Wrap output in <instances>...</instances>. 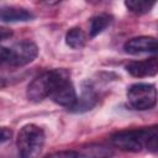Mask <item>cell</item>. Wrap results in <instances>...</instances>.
Listing matches in <instances>:
<instances>
[{
  "instance_id": "1",
  "label": "cell",
  "mask_w": 158,
  "mask_h": 158,
  "mask_svg": "<svg viewBox=\"0 0 158 158\" xmlns=\"http://www.w3.org/2000/svg\"><path fill=\"white\" fill-rule=\"evenodd\" d=\"M157 139L158 135L156 126L137 130H122L115 132L110 137L112 146L126 152H139L142 148L156 152L158 147Z\"/></svg>"
},
{
  "instance_id": "2",
  "label": "cell",
  "mask_w": 158,
  "mask_h": 158,
  "mask_svg": "<svg viewBox=\"0 0 158 158\" xmlns=\"http://www.w3.org/2000/svg\"><path fill=\"white\" fill-rule=\"evenodd\" d=\"M69 73L65 69H54V70H47L37 75L27 86L26 95L30 101L40 102L48 98L57 85V83Z\"/></svg>"
},
{
  "instance_id": "3",
  "label": "cell",
  "mask_w": 158,
  "mask_h": 158,
  "mask_svg": "<svg viewBox=\"0 0 158 158\" xmlns=\"http://www.w3.org/2000/svg\"><path fill=\"white\" fill-rule=\"evenodd\" d=\"M44 132L41 127L33 123L25 125L20 130L16 139L20 156L25 158L38 156L44 144Z\"/></svg>"
},
{
  "instance_id": "4",
  "label": "cell",
  "mask_w": 158,
  "mask_h": 158,
  "mask_svg": "<svg viewBox=\"0 0 158 158\" xmlns=\"http://www.w3.org/2000/svg\"><path fill=\"white\" fill-rule=\"evenodd\" d=\"M127 101L135 110H149L156 106L157 90L153 84L137 83L128 88Z\"/></svg>"
},
{
  "instance_id": "5",
  "label": "cell",
  "mask_w": 158,
  "mask_h": 158,
  "mask_svg": "<svg viewBox=\"0 0 158 158\" xmlns=\"http://www.w3.org/2000/svg\"><path fill=\"white\" fill-rule=\"evenodd\" d=\"M38 54L37 46L31 41H22L10 48V67H23L35 60Z\"/></svg>"
},
{
  "instance_id": "6",
  "label": "cell",
  "mask_w": 158,
  "mask_h": 158,
  "mask_svg": "<svg viewBox=\"0 0 158 158\" xmlns=\"http://www.w3.org/2000/svg\"><path fill=\"white\" fill-rule=\"evenodd\" d=\"M49 98L58 105L72 109L77 101V93L73 83L69 80V74L64 75L52 90Z\"/></svg>"
},
{
  "instance_id": "7",
  "label": "cell",
  "mask_w": 158,
  "mask_h": 158,
  "mask_svg": "<svg viewBox=\"0 0 158 158\" xmlns=\"http://www.w3.org/2000/svg\"><path fill=\"white\" fill-rule=\"evenodd\" d=\"M123 49L128 54H141V53H154L157 51V41L151 36H139L128 40Z\"/></svg>"
},
{
  "instance_id": "8",
  "label": "cell",
  "mask_w": 158,
  "mask_h": 158,
  "mask_svg": "<svg viewBox=\"0 0 158 158\" xmlns=\"http://www.w3.org/2000/svg\"><path fill=\"white\" fill-rule=\"evenodd\" d=\"M126 70L136 78L153 77L158 72V60L157 57H152L144 60H135L130 62L126 65Z\"/></svg>"
},
{
  "instance_id": "9",
  "label": "cell",
  "mask_w": 158,
  "mask_h": 158,
  "mask_svg": "<svg viewBox=\"0 0 158 158\" xmlns=\"http://www.w3.org/2000/svg\"><path fill=\"white\" fill-rule=\"evenodd\" d=\"M33 19V14L19 6H2L0 7V21L2 22H26Z\"/></svg>"
},
{
  "instance_id": "10",
  "label": "cell",
  "mask_w": 158,
  "mask_h": 158,
  "mask_svg": "<svg viewBox=\"0 0 158 158\" xmlns=\"http://www.w3.org/2000/svg\"><path fill=\"white\" fill-rule=\"evenodd\" d=\"M96 102H98V95L94 91V89L91 86H84L81 95L77 98L75 104L69 110L74 112H84V111L91 110L96 105Z\"/></svg>"
},
{
  "instance_id": "11",
  "label": "cell",
  "mask_w": 158,
  "mask_h": 158,
  "mask_svg": "<svg viewBox=\"0 0 158 158\" xmlns=\"http://www.w3.org/2000/svg\"><path fill=\"white\" fill-rule=\"evenodd\" d=\"M112 21V17L107 14H100L96 15L94 17H91L90 20V25H89V35L90 37H95L99 33H101L104 30H106L110 23Z\"/></svg>"
},
{
  "instance_id": "12",
  "label": "cell",
  "mask_w": 158,
  "mask_h": 158,
  "mask_svg": "<svg viewBox=\"0 0 158 158\" xmlns=\"http://www.w3.org/2000/svg\"><path fill=\"white\" fill-rule=\"evenodd\" d=\"M65 43L73 49H80L86 43V35L81 28L73 27L65 35Z\"/></svg>"
},
{
  "instance_id": "13",
  "label": "cell",
  "mask_w": 158,
  "mask_h": 158,
  "mask_svg": "<svg viewBox=\"0 0 158 158\" xmlns=\"http://www.w3.org/2000/svg\"><path fill=\"white\" fill-rule=\"evenodd\" d=\"M156 1L157 0H125V5L131 12L142 15L151 11Z\"/></svg>"
},
{
  "instance_id": "14",
  "label": "cell",
  "mask_w": 158,
  "mask_h": 158,
  "mask_svg": "<svg viewBox=\"0 0 158 158\" xmlns=\"http://www.w3.org/2000/svg\"><path fill=\"white\" fill-rule=\"evenodd\" d=\"M10 67V48L0 47V69Z\"/></svg>"
},
{
  "instance_id": "15",
  "label": "cell",
  "mask_w": 158,
  "mask_h": 158,
  "mask_svg": "<svg viewBox=\"0 0 158 158\" xmlns=\"http://www.w3.org/2000/svg\"><path fill=\"white\" fill-rule=\"evenodd\" d=\"M48 156H51V157H78L81 154L79 152H75V151H60V152L51 153Z\"/></svg>"
},
{
  "instance_id": "16",
  "label": "cell",
  "mask_w": 158,
  "mask_h": 158,
  "mask_svg": "<svg viewBox=\"0 0 158 158\" xmlns=\"http://www.w3.org/2000/svg\"><path fill=\"white\" fill-rule=\"evenodd\" d=\"M11 136H12V132H11L10 128H7V127L0 128V144L7 142L11 138Z\"/></svg>"
},
{
  "instance_id": "17",
  "label": "cell",
  "mask_w": 158,
  "mask_h": 158,
  "mask_svg": "<svg viewBox=\"0 0 158 158\" xmlns=\"http://www.w3.org/2000/svg\"><path fill=\"white\" fill-rule=\"evenodd\" d=\"M12 31L7 27H2L0 26V42L1 41H5V40H9L10 37H12Z\"/></svg>"
},
{
  "instance_id": "18",
  "label": "cell",
  "mask_w": 158,
  "mask_h": 158,
  "mask_svg": "<svg viewBox=\"0 0 158 158\" xmlns=\"http://www.w3.org/2000/svg\"><path fill=\"white\" fill-rule=\"evenodd\" d=\"M42 4H44V5H47V6H53V5H57V4H59L62 0H40Z\"/></svg>"
},
{
  "instance_id": "19",
  "label": "cell",
  "mask_w": 158,
  "mask_h": 158,
  "mask_svg": "<svg viewBox=\"0 0 158 158\" xmlns=\"http://www.w3.org/2000/svg\"><path fill=\"white\" fill-rule=\"evenodd\" d=\"M5 85H6V81H5V79L0 78V89H2V88H4Z\"/></svg>"
},
{
  "instance_id": "20",
  "label": "cell",
  "mask_w": 158,
  "mask_h": 158,
  "mask_svg": "<svg viewBox=\"0 0 158 158\" xmlns=\"http://www.w3.org/2000/svg\"><path fill=\"white\" fill-rule=\"evenodd\" d=\"M86 1L93 2V4H96V2H100V1H102V0H86Z\"/></svg>"
}]
</instances>
